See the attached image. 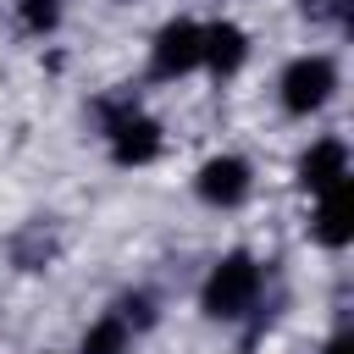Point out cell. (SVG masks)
<instances>
[{
	"label": "cell",
	"mask_w": 354,
	"mask_h": 354,
	"mask_svg": "<svg viewBox=\"0 0 354 354\" xmlns=\"http://www.w3.org/2000/svg\"><path fill=\"white\" fill-rule=\"evenodd\" d=\"M254 293H260V266L238 249V254H221V260L210 266L199 304H205V315H216V321H238V315L254 304Z\"/></svg>",
	"instance_id": "cell-1"
},
{
	"label": "cell",
	"mask_w": 354,
	"mask_h": 354,
	"mask_svg": "<svg viewBox=\"0 0 354 354\" xmlns=\"http://www.w3.org/2000/svg\"><path fill=\"white\" fill-rule=\"evenodd\" d=\"M105 111V133H111V160L116 166H144L160 155V127L127 105H100Z\"/></svg>",
	"instance_id": "cell-2"
},
{
	"label": "cell",
	"mask_w": 354,
	"mask_h": 354,
	"mask_svg": "<svg viewBox=\"0 0 354 354\" xmlns=\"http://www.w3.org/2000/svg\"><path fill=\"white\" fill-rule=\"evenodd\" d=\"M332 88H337V66H332L326 55H299V61L282 72V105H288L293 116L321 111V105L332 100Z\"/></svg>",
	"instance_id": "cell-3"
},
{
	"label": "cell",
	"mask_w": 354,
	"mask_h": 354,
	"mask_svg": "<svg viewBox=\"0 0 354 354\" xmlns=\"http://www.w3.org/2000/svg\"><path fill=\"white\" fill-rule=\"evenodd\" d=\"M199 66V28L194 22H166L149 55V77H183Z\"/></svg>",
	"instance_id": "cell-4"
},
{
	"label": "cell",
	"mask_w": 354,
	"mask_h": 354,
	"mask_svg": "<svg viewBox=\"0 0 354 354\" xmlns=\"http://www.w3.org/2000/svg\"><path fill=\"white\" fill-rule=\"evenodd\" d=\"M315 238H321L326 249H343V243L354 238V183H348V177H337V183H326V188H321Z\"/></svg>",
	"instance_id": "cell-5"
},
{
	"label": "cell",
	"mask_w": 354,
	"mask_h": 354,
	"mask_svg": "<svg viewBox=\"0 0 354 354\" xmlns=\"http://www.w3.org/2000/svg\"><path fill=\"white\" fill-rule=\"evenodd\" d=\"M199 199L205 205H238L243 194H249V166L238 160V155H216V160H205L199 166Z\"/></svg>",
	"instance_id": "cell-6"
},
{
	"label": "cell",
	"mask_w": 354,
	"mask_h": 354,
	"mask_svg": "<svg viewBox=\"0 0 354 354\" xmlns=\"http://www.w3.org/2000/svg\"><path fill=\"white\" fill-rule=\"evenodd\" d=\"M243 55H249L243 28H232V22H210V28H199V66H210L216 77L238 72V66H243Z\"/></svg>",
	"instance_id": "cell-7"
},
{
	"label": "cell",
	"mask_w": 354,
	"mask_h": 354,
	"mask_svg": "<svg viewBox=\"0 0 354 354\" xmlns=\"http://www.w3.org/2000/svg\"><path fill=\"white\" fill-rule=\"evenodd\" d=\"M337 177H348V149H343L337 138H321V144H310V149L299 155V183H304L310 194H321V188L337 183Z\"/></svg>",
	"instance_id": "cell-8"
},
{
	"label": "cell",
	"mask_w": 354,
	"mask_h": 354,
	"mask_svg": "<svg viewBox=\"0 0 354 354\" xmlns=\"http://www.w3.org/2000/svg\"><path fill=\"white\" fill-rule=\"evenodd\" d=\"M127 321L122 315H105V321H94L88 332H83V354H122L127 348Z\"/></svg>",
	"instance_id": "cell-9"
},
{
	"label": "cell",
	"mask_w": 354,
	"mask_h": 354,
	"mask_svg": "<svg viewBox=\"0 0 354 354\" xmlns=\"http://www.w3.org/2000/svg\"><path fill=\"white\" fill-rule=\"evenodd\" d=\"M17 17L28 33H50L61 22V0H17Z\"/></svg>",
	"instance_id": "cell-10"
},
{
	"label": "cell",
	"mask_w": 354,
	"mask_h": 354,
	"mask_svg": "<svg viewBox=\"0 0 354 354\" xmlns=\"http://www.w3.org/2000/svg\"><path fill=\"white\" fill-rule=\"evenodd\" d=\"M127 326H149L155 321V310H149V299H122V310H116Z\"/></svg>",
	"instance_id": "cell-11"
},
{
	"label": "cell",
	"mask_w": 354,
	"mask_h": 354,
	"mask_svg": "<svg viewBox=\"0 0 354 354\" xmlns=\"http://www.w3.org/2000/svg\"><path fill=\"white\" fill-rule=\"evenodd\" d=\"M348 348H354V343H348V332H337V337L326 343V354H348Z\"/></svg>",
	"instance_id": "cell-12"
}]
</instances>
